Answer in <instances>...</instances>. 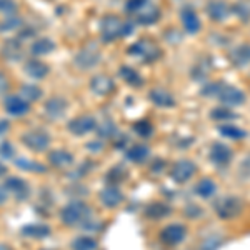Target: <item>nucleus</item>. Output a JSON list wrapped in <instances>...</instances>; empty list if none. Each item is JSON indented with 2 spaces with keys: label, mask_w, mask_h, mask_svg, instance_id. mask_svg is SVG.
<instances>
[{
  "label": "nucleus",
  "mask_w": 250,
  "mask_h": 250,
  "mask_svg": "<svg viewBox=\"0 0 250 250\" xmlns=\"http://www.w3.org/2000/svg\"><path fill=\"white\" fill-rule=\"evenodd\" d=\"M102 60V54L95 45H87L83 47L82 50L77 52L74 57V63L77 68H82V70H92L94 67H97Z\"/></svg>",
  "instance_id": "nucleus-6"
},
{
  "label": "nucleus",
  "mask_w": 250,
  "mask_h": 250,
  "mask_svg": "<svg viewBox=\"0 0 250 250\" xmlns=\"http://www.w3.org/2000/svg\"><path fill=\"white\" fill-rule=\"evenodd\" d=\"M213 210L222 220H232L244 210V202L235 195H224L213 202Z\"/></svg>",
  "instance_id": "nucleus-3"
},
{
  "label": "nucleus",
  "mask_w": 250,
  "mask_h": 250,
  "mask_svg": "<svg viewBox=\"0 0 250 250\" xmlns=\"http://www.w3.org/2000/svg\"><path fill=\"white\" fill-rule=\"evenodd\" d=\"M119 75L125 83H128L130 87H142L144 85V79L134 67L122 65L119 68Z\"/></svg>",
  "instance_id": "nucleus-25"
},
{
  "label": "nucleus",
  "mask_w": 250,
  "mask_h": 250,
  "mask_svg": "<svg viewBox=\"0 0 250 250\" xmlns=\"http://www.w3.org/2000/svg\"><path fill=\"white\" fill-rule=\"evenodd\" d=\"M148 2H150V0H127V3H125V12L134 17V15L139 14Z\"/></svg>",
  "instance_id": "nucleus-40"
},
{
  "label": "nucleus",
  "mask_w": 250,
  "mask_h": 250,
  "mask_svg": "<svg viewBox=\"0 0 250 250\" xmlns=\"http://www.w3.org/2000/svg\"><path fill=\"white\" fill-rule=\"evenodd\" d=\"M195 172H197V165L193 164L192 160L184 159V160H179V162L173 165L170 177H172L173 182L185 184V182H188L193 175H195Z\"/></svg>",
  "instance_id": "nucleus-7"
},
{
  "label": "nucleus",
  "mask_w": 250,
  "mask_h": 250,
  "mask_svg": "<svg viewBox=\"0 0 250 250\" xmlns=\"http://www.w3.org/2000/svg\"><path fill=\"white\" fill-rule=\"evenodd\" d=\"M14 152H15V148H14V145H12V144H9V142L0 144V155H2V157L12 159V157H14Z\"/></svg>",
  "instance_id": "nucleus-43"
},
{
  "label": "nucleus",
  "mask_w": 250,
  "mask_h": 250,
  "mask_svg": "<svg viewBox=\"0 0 250 250\" xmlns=\"http://www.w3.org/2000/svg\"><path fill=\"white\" fill-rule=\"evenodd\" d=\"M3 107H5V110L14 117H22L30 112V104L27 102L25 99H22L20 95L7 97L5 102H3Z\"/></svg>",
  "instance_id": "nucleus-15"
},
{
  "label": "nucleus",
  "mask_w": 250,
  "mask_h": 250,
  "mask_svg": "<svg viewBox=\"0 0 250 250\" xmlns=\"http://www.w3.org/2000/svg\"><path fill=\"white\" fill-rule=\"evenodd\" d=\"M180 19H182V25L187 34L190 35H195L197 32L202 29V23H200V19L199 15L195 14V10L190 9V7H187V9L182 10V14H180Z\"/></svg>",
  "instance_id": "nucleus-21"
},
{
  "label": "nucleus",
  "mask_w": 250,
  "mask_h": 250,
  "mask_svg": "<svg viewBox=\"0 0 250 250\" xmlns=\"http://www.w3.org/2000/svg\"><path fill=\"white\" fill-rule=\"evenodd\" d=\"M54 50H55V42L47 37H40L37 40H34L30 45V52L35 57H43V55H48Z\"/></svg>",
  "instance_id": "nucleus-24"
},
{
  "label": "nucleus",
  "mask_w": 250,
  "mask_h": 250,
  "mask_svg": "<svg viewBox=\"0 0 250 250\" xmlns=\"http://www.w3.org/2000/svg\"><path fill=\"white\" fill-rule=\"evenodd\" d=\"M134 132L137 135L147 139V137H150L154 134V125L148 122V120H139V122L134 124Z\"/></svg>",
  "instance_id": "nucleus-37"
},
{
  "label": "nucleus",
  "mask_w": 250,
  "mask_h": 250,
  "mask_svg": "<svg viewBox=\"0 0 250 250\" xmlns=\"http://www.w3.org/2000/svg\"><path fill=\"white\" fill-rule=\"evenodd\" d=\"M148 99H150V102L157 107H162V108L175 107V97L168 90H165V88H160V87L152 88V90L148 92Z\"/></svg>",
  "instance_id": "nucleus-18"
},
{
  "label": "nucleus",
  "mask_w": 250,
  "mask_h": 250,
  "mask_svg": "<svg viewBox=\"0 0 250 250\" xmlns=\"http://www.w3.org/2000/svg\"><path fill=\"white\" fill-rule=\"evenodd\" d=\"M134 29V20H120L117 15H105L100 20V37H102V42L105 43L128 37Z\"/></svg>",
  "instance_id": "nucleus-2"
},
{
  "label": "nucleus",
  "mask_w": 250,
  "mask_h": 250,
  "mask_svg": "<svg viewBox=\"0 0 250 250\" xmlns=\"http://www.w3.org/2000/svg\"><path fill=\"white\" fill-rule=\"evenodd\" d=\"M127 54L140 57L144 63H152L162 57V48L157 45L155 42H152V40L142 39V40H139V42H135L134 45L128 47Z\"/></svg>",
  "instance_id": "nucleus-4"
},
{
  "label": "nucleus",
  "mask_w": 250,
  "mask_h": 250,
  "mask_svg": "<svg viewBox=\"0 0 250 250\" xmlns=\"http://www.w3.org/2000/svg\"><path fill=\"white\" fill-rule=\"evenodd\" d=\"M90 90L99 97H108L115 92V82L108 75H95L90 79Z\"/></svg>",
  "instance_id": "nucleus-11"
},
{
  "label": "nucleus",
  "mask_w": 250,
  "mask_h": 250,
  "mask_svg": "<svg viewBox=\"0 0 250 250\" xmlns=\"http://www.w3.org/2000/svg\"><path fill=\"white\" fill-rule=\"evenodd\" d=\"M210 119L217 120V122H229V120L239 119V115L233 114L230 108H227V107H215L210 110Z\"/></svg>",
  "instance_id": "nucleus-33"
},
{
  "label": "nucleus",
  "mask_w": 250,
  "mask_h": 250,
  "mask_svg": "<svg viewBox=\"0 0 250 250\" xmlns=\"http://www.w3.org/2000/svg\"><path fill=\"white\" fill-rule=\"evenodd\" d=\"M230 62L233 67L244 68L250 63V43H239L230 50Z\"/></svg>",
  "instance_id": "nucleus-20"
},
{
  "label": "nucleus",
  "mask_w": 250,
  "mask_h": 250,
  "mask_svg": "<svg viewBox=\"0 0 250 250\" xmlns=\"http://www.w3.org/2000/svg\"><path fill=\"white\" fill-rule=\"evenodd\" d=\"M207 15L212 22H224L232 15V7L225 0H210L207 3Z\"/></svg>",
  "instance_id": "nucleus-12"
},
{
  "label": "nucleus",
  "mask_w": 250,
  "mask_h": 250,
  "mask_svg": "<svg viewBox=\"0 0 250 250\" xmlns=\"http://www.w3.org/2000/svg\"><path fill=\"white\" fill-rule=\"evenodd\" d=\"M5 173H7V167H5V165H3L2 162H0V177L5 175Z\"/></svg>",
  "instance_id": "nucleus-50"
},
{
  "label": "nucleus",
  "mask_w": 250,
  "mask_h": 250,
  "mask_svg": "<svg viewBox=\"0 0 250 250\" xmlns=\"http://www.w3.org/2000/svg\"><path fill=\"white\" fill-rule=\"evenodd\" d=\"M160 15H162V12H160L159 7L154 5L152 2H148L139 14L134 15V22L140 23V25H154L157 20L160 19Z\"/></svg>",
  "instance_id": "nucleus-16"
},
{
  "label": "nucleus",
  "mask_w": 250,
  "mask_h": 250,
  "mask_svg": "<svg viewBox=\"0 0 250 250\" xmlns=\"http://www.w3.org/2000/svg\"><path fill=\"white\" fill-rule=\"evenodd\" d=\"M9 88H10L9 79H7L5 74H2V72H0V99H2V97H5V94L9 92Z\"/></svg>",
  "instance_id": "nucleus-44"
},
{
  "label": "nucleus",
  "mask_w": 250,
  "mask_h": 250,
  "mask_svg": "<svg viewBox=\"0 0 250 250\" xmlns=\"http://www.w3.org/2000/svg\"><path fill=\"white\" fill-rule=\"evenodd\" d=\"M35 34H37V32H35V29H32V27H27V29H20L19 40L20 39H32Z\"/></svg>",
  "instance_id": "nucleus-46"
},
{
  "label": "nucleus",
  "mask_w": 250,
  "mask_h": 250,
  "mask_svg": "<svg viewBox=\"0 0 250 250\" xmlns=\"http://www.w3.org/2000/svg\"><path fill=\"white\" fill-rule=\"evenodd\" d=\"M15 165L20 168V170H27V172H45V167L39 162H34L30 159H25V157H20V159L15 160Z\"/></svg>",
  "instance_id": "nucleus-35"
},
{
  "label": "nucleus",
  "mask_w": 250,
  "mask_h": 250,
  "mask_svg": "<svg viewBox=\"0 0 250 250\" xmlns=\"http://www.w3.org/2000/svg\"><path fill=\"white\" fill-rule=\"evenodd\" d=\"M97 134H99V137L100 139H110L112 135L115 134V125H114V122L112 120H105L102 125H97Z\"/></svg>",
  "instance_id": "nucleus-39"
},
{
  "label": "nucleus",
  "mask_w": 250,
  "mask_h": 250,
  "mask_svg": "<svg viewBox=\"0 0 250 250\" xmlns=\"http://www.w3.org/2000/svg\"><path fill=\"white\" fill-rule=\"evenodd\" d=\"M124 200V193L115 187V185H110V187H105L102 192H100V202H102L105 207L114 208L117 207L120 202Z\"/></svg>",
  "instance_id": "nucleus-23"
},
{
  "label": "nucleus",
  "mask_w": 250,
  "mask_h": 250,
  "mask_svg": "<svg viewBox=\"0 0 250 250\" xmlns=\"http://www.w3.org/2000/svg\"><path fill=\"white\" fill-rule=\"evenodd\" d=\"M242 172H244L245 175L250 179V157H247V159H245V162L242 164Z\"/></svg>",
  "instance_id": "nucleus-48"
},
{
  "label": "nucleus",
  "mask_w": 250,
  "mask_h": 250,
  "mask_svg": "<svg viewBox=\"0 0 250 250\" xmlns=\"http://www.w3.org/2000/svg\"><path fill=\"white\" fill-rule=\"evenodd\" d=\"M9 127H10V124L7 122V120H0V137L5 134L7 130H9Z\"/></svg>",
  "instance_id": "nucleus-49"
},
{
  "label": "nucleus",
  "mask_w": 250,
  "mask_h": 250,
  "mask_svg": "<svg viewBox=\"0 0 250 250\" xmlns=\"http://www.w3.org/2000/svg\"><path fill=\"white\" fill-rule=\"evenodd\" d=\"M210 162L217 167H227L233 159V150L227 144L213 142L210 147Z\"/></svg>",
  "instance_id": "nucleus-8"
},
{
  "label": "nucleus",
  "mask_w": 250,
  "mask_h": 250,
  "mask_svg": "<svg viewBox=\"0 0 250 250\" xmlns=\"http://www.w3.org/2000/svg\"><path fill=\"white\" fill-rule=\"evenodd\" d=\"M72 249L74 250H95L97 249V240L92 239V237H77L74 242H72Z\"/></svg>",
  "instance_id": "nucleus-36"
},
{
  "label": "nucleus",
  "mask_w": 250,
  "mask_h": 250,
  "mask_svg": "<svg viewBox=\"0 0 250 250\" xmlns=\"http://www.w3.org/2000/svg\"><path fill=\"white\" fill-rule=\"evenodd\" d=\"M200 95L207 97V99L220 100L225 107H239L247 102V95H245L244 90L237 88L232 83H225V82L205 83L200 88Z\"/></svg>",
  "instance_id": "nucleus-1"
},
{
  "label": "nucleus",
  "mask_w": 250,
  "mask_h": 250,
  "mask_svg": "<svg viewBox=\"0 0 250 250\" xmlns=\"http://www.w3.org/2000/svg\"><path fill=\"white\" fill-rule=\"evenodd\" d=\"M170 212H172V208L168 207L167 204H162V202H154V204H150L147 208H145V215H147L148 219H152V220L164 219V217H167Z\"/></svg>",
  "instance_id": "nucleus-30"
},
{
  "label": "nucleus",
  "mask_w": 250,
  "mask_h": 250,
  "mask_svg": "<svg viewBox=\"0 0 250 250\" xmlns=\"http://www.w3.org/2000/svg\"><path fill=\"white\" fill-rule=\"evenodd\" d=\"M0 55L7 62H19L23 59V45L19 39H9L0 47Z\"/></svg>",
  "instance_id": "nucleus-14"
},
{
  "label": "nucleus",
  "mask_w": 250,
  "mask_h": 250,
  "mask_svg": "<svg viewBox=\"0 0 250 250\" xmlns=\"http://www.w3.org/2000/svg\"><path fill=\"white\" fill-rule=\"evenodd\" d=\"M22 233L30 239H45L50 235V227L45 224H29L22 229Z\"/></svg>",
  "instance_id": "nucleus-29"
},
{
  "label": "nucleus",
  "mask_w": 250,
  "mask_h": 250,
  "mask_svg": "<svg viewBox=\"0 0 250 250\" xmlns=\"http://www.w3.org/2000/svg\"><path fill=\"white\" fill-rule=\"evenodd\" d=\"M23 25V20L19 15H7L5 19L0 22V32H14L20 30Z\"/></svg>",
  "instance_id": "nucleus-34"
},
{
  "label": "nucleus",
  "mask_w": 250,
  "mask_h": 250,
  "mask_svg": "<svg viewBox=\"0 0 250 250\" xmlns=\"http://www.w3.org/2000/svg\"><path fill=\"white\" fill-rule=\"evenodd\" d=\"M219 134L225 139H230V140H244L247 137V130L244 128L237 127L233 124H224V125H219Z\"/></svg>",
  "instance_id": "nucleus-28"
},
{
  "label": "nucleus",
  "mask_w": 250,
  "mask_h": 250,
  "mask_svg": "<svg viewBox=\"0 0 250 250\" xmlns=\"http://www.w3.org/2000/svg\"><path fill=\"white\" fill-rule=\"evenodd\" d=\"M5 188L9 190V193H14L20 200L29 197V185H27L23 179H20V177H10V179H7Z\"/></svg>",
  "instance_id": "nucleus-22"
},
{
  "label": "nucleus",
  "mask_w": 250,
  "mask_h": 250,
  "mask_svg": "<svg viewBox=\"0 0 250 250\" xmlns=\"http://www.w3.org/2000/svg\"><path fill=\"white\" fill-rule=\"evenodd\" d=\"M220 244H222V240L219 239V237H210V239L202 245V249L204 250H217L220 247Z\"/></svg>",
  "instance_id": "nucleus-45"
},
{
  "label": "nucleus",
  "mask_w": 250,
  "mask_h": 250,
  "mask_svg": "<svg viewBox=\"0 0 250 250\" xmlns=\"http://www.w3.org/2000/svg\"><path fill=\"white\" fill-rule=\"evenodd\" d=\"M22 142L25 144L30 150L42 152L50 145V137L43 130H30V132H27V134H23Z\"/></svg>",
  "instance_id": "nucleus-10"
},
{
  "label": "nucleus",
  "mask_w": 250,
  "mask_h": 250,
  "mask_svg": "<svg viewBox=\"0 0 250 250\" xmlns=\"http://www.w3.org/2000/svg\"><path fill=\"white\" fill-rule=\"evenodd\" d=\"M68 108V104L63 97H52L45 102V114L48 119L52 120H59L65 115Z\"/></svg>",
  "instance_id": "nucleus-17"
},
{
  "label": "nucleus",
  "mask_w": 250,
  "mask_h": 250,
  "mask_svg": "<svg viewBox=\"0 0 250 250\" xmlns=\"http://www.w3.org/2000/svg\"><path fill=\"white\" fill-rule=\"evenodd\" d=\"M97 128V120L92 115H80L68 122V130L74 135H85Z\"/></svg>",
  "instance_id": "nucleus-13"
},
{
  "label": "nucleus",
  "mask_w": 250,
  "mask_h": 250,
  "mask_svg": "<svg viewBox=\"0 0 250 250\" xmlns=\"http://www.w3.org/2000/svg\"><path fill=\"white\" fill-rule=\"evenodd\" d=\"M9 199V190L5 188V185H0V204H3Z\"/></svg>",
  "instance_id": "nucleus-47"
},
{
  "label": "nucleus",
  "mask_w": 250,
  "mask_h": 250,
  "mask_svg": "<svg viewBox=\"0 0 250 250\" xmlns=\"http://www.w3.org/2000/svg\"><path fill=\"white\" fill-rule=\"evenodd\" d=\"M232 7V14H235L237 17L242 19L244 22H249V19H250V5L247 2H237V3H233Z\"/></svg>",
  "instance_id": "nucleus-38"
},
{
  "label": "nucleus",
  "mask_w": 250,
  "mask_h": 250,
  "mask_svg": "<svg viewBox=\"0 0 250 250\" xmlns=\"http://www.w3.org/2000/svg\"><path fill=\"white\" fill-rule=\"evenodd\" d=\"M0 250H12L9 245H5V244H0Z\"/></svg>",
  "instance_id": "nucleus-51"
},
{
  "label": "nucleus",
  "mask_w": 250,
  "mask_h": 250,
  "mask_svg": "<svg viewBox=\"0 0 250 250\" xmlns=\"http://www.w3.org/2000/svg\"><path fill=\"white\" fill-rule=\"evenodd\" d=\"M43 92L42 88L39 85H35V83H25V85L20 87V97L22 99H25L27 102H37L39 99H42Z\"/></svg>",
  "instance_id": "nucleus-32"
},
{
  "label": "nucleus",
  "mask_w": 250,
  "mask_h": 250,
  "mask_svg": "<svg viewBox=\"0 0 250 250\" xmlns=\"http://www.w3.org/2000/svg\"><path fill=\"white\" fill-rule=\"evenodd\" d=\"M125 175H127V170L124 167H120V165H117V167H114L107 173V180L112 184H119L125 179Z\"/></svg>",
  "instance_id": "nucleus-42"
},
{
  "label": "nucleus",
  "mask_w": 250,
  "mask_h": 250,
  "mask_svg": "<svg viewBox=\"0 0 250 250\" xmlns=\"http://www.w3.org/2000/svg\"><path fill=\"white\" fill-rule=\"evenodd\" d=\"M19 3L15 0H0V14L3 15H17Z\"/></svg>",
  "instance_id": "nucleus-41"
},
{
  "label": "nucleus",
  "mask_w": 250,
  "mask_h": 250,
  "mask_svg": "<svg viewBox=\"0 0 250 250\" xmlns=\"http://www.w3.org/2000/svg\"><path fill=\"white\" fill-rule=\"evenodd\" d=\"M148 155H150V148L144 144L132 145V147L127 150V159L132 160V162H137V164H140V162H144L145 159H148Z\"/></svg>",
  "instance_id": "nucleus-31"
},
{
  "label": "nucleus",
  "mask_w": 250,
  "mask_h": 250,
  "mask_svg": "<svg viewBox=\"0 0 250 250\" xmlns=\"http://www.w3.org/2000/svg\"><path fill=\"white\" fill-rule=\"evenodd\" d=\"M48 160H50V164L54 165V167L65 168L74 164V155L67 150H54L50 155H48Z\"/></svg>",
  "instance_id": "nucleus-27"
},
{
  "label": "nucleus",
  "mask_w": 250,
  "mask_h": 250,
  "mask_svg": "<svg viewBox=\"0 0 250 250\" xmlns=\"http://www.w3.org/2000/svg\"><path fill=\"white\" fill-rule=\"evenodd\" d=\"M23 72H25L29 77L35 79V80H42L45 79L48 75V72H50V68L45 62H42V60L39 59H30L27 60L25 63H23Z\"/></svg>",
  "instance_id": "nucleus-19"
},
{
  "label": "nucleus",
  "mask_w": 250,
  "mask_h": 250,
  "mask_svg": "<svg viewBox=\"0 0 250 250\" xmlns=\"http://www.w3.org/2000/svg\"><path fill=\"white\" fill-rule=\"evenodd\" d=\"M193 190H195V195H199L200 199H212V197L217 193V184L213 182L212 179L205 177V179L197 182Z\"/></svg>",
  "instance_id": "nucleus-26"
},
{
  "label": "nucleus",
  "mask_w": 250,
  "mask_h": 250,
  "mask_svg": "<svg viewBox=\"0 0 250 250\" xmlns=\"http://www.w3.org/2000/svg\"><path fill=\"white\" fill-rule=\"evenodd\" d=\"M185 235H187V229H185L184 225L170 224L162 229V232H160V240H162L165 245H168V247H175L180 242H184Z\"/></svg>",
  "instance_id": "nucleus-9"
},
{
  "label": "nucleus",
  "mask_w": 250,
  "mask_h": 250,
  "mask_svg": "<svg viewBox=\"0 0 250 250\" xmlns=\"http://www.w3.org/2000/svg\"><path fill=\"white\" fill-rule=\"evenodd\" d=\"M60 219L65 225H79L90 220V210L83 202H72L62 208Z\"/></svg>",
  "instance_id": "nucleus-5"
}]
</instances>
